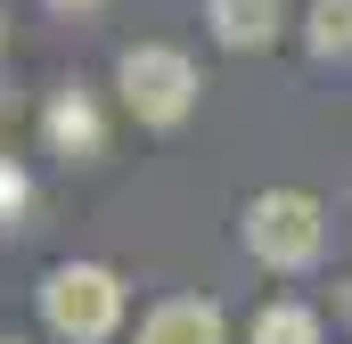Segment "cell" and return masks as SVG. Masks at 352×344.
I'll return each instance as SVG.
<instances>
[{"mask_svg": "<svg viewBox=\"0 0 352 344\" xmlns=\"http://www.w3.org/2000/svg\"><path fill=\"white\" fill-rule=\"evenodd\" d=\"M115 90H123V107L148 131H173V123H188V107H197V66H188V50H173V41H131L115 58Z\"/></svg>", "mask_w": 352, "mask_h": 344, "instance_id": "6da1fadb", "label": "cell"}, {"mask_svg": "<svg viewBox=\"0 0 352 344\" xmlns=\"http://www.w3.org/2000/svg\"><path fill=\"white\" fill-rule=\"evenodd\" d=\"M41 320L74 344H107L115 320H123V279L107 262H58L41 279Z\"/></svg>", "mask_w": 352, "mask_h": 344, "instance_id": "7a4b0ae2", "label": "cell"}, {"mask_svg": "<svg viewBox=\"0 0 352 344\" xmlns=\"http://www.w3.org/2000/svg\"><path fill=\"white\" fill-rule=\"evenodd\" d=\"M238 230H246V255L263 270H303V262H320V238H328L320 197H303V189H263Z\"/></svg>", "mask_w": 352, "mask_h": 344, "instance_id": "3957f363", "label": "cell"}, {"mask_svg": "<svg viewBox=\"0 0 352 344\" xmlns=\"http://www.w3.org/2000/svg\"><path fill=\"white\" fill-rule=\"evenodd\" d=\"M140 344H230V328H221V303H205V295H164V303L140 320Z\"/></svg>", "mask_w": 352, "mask_h": 344, "instance_id": "277c9868", "label": "cell"}, {"mask_svg": "<svg viewBox=\"0 0 352 344\" xmlns=\"http://www.w3.org/2000/svg\"><path fill=\"white\" fill-rule=\"evenodd\" d=\"M205 25L221 50H270L287 25V0H205Z\"/></svg>", "mask_w": 352, "mask_h": 344, "instance_id": "5b68a950", "label": "cell"}, {"mask_svg": "<svg viewBox=\"0 0 352 344\" xmlns=\"http://www.w3.org/2000/svg\"><path fill=\"white\" fill-rule=\"evenodd\" d=\"M41 140H50L58 156H98V148H107L98 107H90L82 90H58V98H50V115H41Z\"/></svg>", "mask_w": 352, "mask_h": 344, "instance_id": "8992f818", "label": "cell"}, {"mask_svg": "<svg viewBox=\"0 0 352 344\" xmlns=\"http://www.w3.org/2000/svg\"><path fill=\"white\" fill-rule=\"evenodd\" d=\"M246 344H320V312L311 303H263L254 312V328H246Z\"/></svg>", "mask_w": 352, "mask_h": 344, "instance_id": "52a82bcc", "label": "cell"}, {"mask_svg": "<svg viewBox=\"0 0 352 344\" xmlns=\"http://www.w3.org/2000/svg\"><path fill=\"white\" fill-rule=\"evenodd\" d=\"M320 58H344L352 50V0H311V33H303Z\"/></svg>", "mask_w": 352, "mask_h": 344, "instance_id": "ba28073f", "label": "cell"}, {"mask_svg": "<svg viewBox=\"0 0 352 344\" xmlns=\"http://www.w3.org/2000/svg\"><path fill=\"white\" fill-rule=\"evenodd\" d=\"M16 205H25V172L0 164V213H16Z\"/></svg>", "mask_w": 352, "mask_h": 344, "instance_id": "9c48e42d", "label": "cell"}, {"mask_svg": "<svg viewBox=\"0 0 352 344\" xmlns=\"http://www.w3.org/2000/svg\"><path fill=\"white\" fill-rule=\"evenodd\" d=\"M50 8H74V17H90V8H107V0H50Z\"/></svg>", "mask_w": 352, "mask_h": 344, "instance_id": "30bf717a", "label": "cell"}]
</instances>
